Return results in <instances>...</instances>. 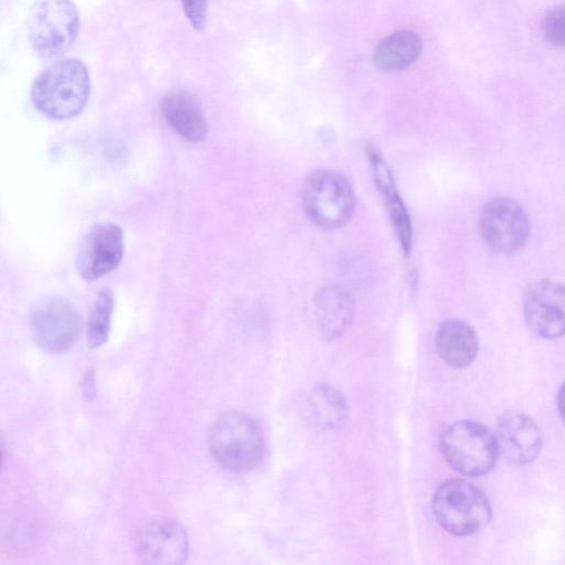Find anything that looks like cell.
I'll return each instance as SVG.
<instances>
[{
    "label": "cell",
    "instance_id": "cell-1",
    "mask_svg": "<svg viewBox=\"0 0 565 565\" xmlns=\"http://www.w3.org/2000/svg\"><path fill=\"white\" fill-rule=\"evenodd\" d=\"M91 95L88 67L77 59H63L47 67L32 88V101L45 116L64 121L86 109Z\"/></svg>",
    "mask_w": 565,
    "mask_h": 565
},
{
    "label": "cell",
    "instance_id": "cell-2",
    "mask_svg": "<svg viewBox=\"0 0 565 565\" xmlns=\"http://www.w3.org/2000/svg\"><path fill=\"white\" fill-rule=\"evenodd\" d=\"M209 449L228 470L247 472L259 466L265 440L258 423L248 415L229 412L220 416L208 433Z\"/></svg>",
    "mask_w": 565,
    "mask_h": 565
},
{
    "label": "cell",
    "instance_id": "cell-3",
    "mask_svg": "<svg viewBox=\"0 0 565 565\" xmlns=\"http://www.w3.org/2000/svg\"><path fill=\"white\" fill-rule=\"evenodd\" d=\"M432 509L439 525L457 537L476 533L492 519L488 498L462 479L442 483L434 494Z\"/></svg>",
    "mask_w": 565,
    "mask_h": 565
},
{
    "label": "cell",
    "instance_id": "cell-4",
    "mask_svg": "<svg viewBox=\"0 0 565 565\" xmlns=\"http://www.w3.org/2000/svg\"><path fill=\"white\" fill-rule=\"evenodd\" d=\"M303 207L312 224L322 230H339L353 218L356 196L349 181L332 171H317L305 182Z\"/></svg>",
    "mask_w": 565,
    "mask_h": 565
},
{
    "label": "cell",
    "instance_id": "cell-5",
    "mask_svg": "<svg viewBox=\"0 0 565 565\" xmlns=\"http://www.w3.org/2000/svg\"><path fill=\"white\" fill-rule=\"evenodd\" d=\"M441 450L446 462L468 477L492 471L501 453L496 437L488 428L472 421L447 427L441 435Z\"/></svg>",
    "mask_w": 565,
    "mask_h": 565
},
{
    "label": "cell",
    "instance_id": "cell-6",
    "mask_svg": "<svg viewBox=\"0 0 565 565\" xmlns=\"http://www.w3.org/2000/svg\"><path fill=\"white\" fill-rule=\"evenodd\" d=\"M78 29V13L72 0H39L29 15L30 44L45 59L65 53L75 42Z\"/></svg>",
    "mask_w": 565,
    "mask_h": 565
},
{
    "label": "cell",
    "instance_id": "cell-7",
    "mask_svg": "<svg viewBox=\"0 0 565 565\" xmlns=\"http://www.w3.org/2000/svg\"><path fill=\"white\" fill-rule=\"evenodd\" d=\"M479 228L483 241L492 251L511 256L527 245L531 222L517 201L508 197H496L483 207Z\"/></svg>",
    "mask_w": 565,
    "mask_h": 565
},
{
    "label": "cell",
    "instance_id": "cell-8",
    "mask_svg": "<svg viewBox=\"0 0 565 565\" xmlns=\"http://www.w3.org/2000/svg\"><path fill=\"white\" fill-rule=\"evenodd\" d=\"M30 331L35 343L51 353H64L83 331V317L76 307L63 298L40 302L30 315Z\"/></svg>",
    "mask_w": 565,
    "mask_h": 565
},
{
    "label": "cell",
    "instance_id": "cell-9",
    "mask_svg": "<svg viewBox=\"0 0 565 565\" xmlns=\"http://www.w3.org/2000/svg\"><path fill=\"white\" fill-rule=\"evenodd\" d=\"M124 257V233L120 225L103 222L85 235L76 253L77 273L87 282H95L119 268Z\"/></svg>",
    "mask_w": 565,
    "mask_h": 565
},
{
    "label": "cell",
    "instance_id": "cell-10",
    "mask_svg": "<svg viewBox=\"0 0 565 565\" xmlns=\"http://www.w3.org/2000/svg\"><path fill=\"white\" fill-rule=\"evenodd\" d=\"M135 544L143 561L150 564H181L189 553L187 532L168 517H156L142 526Z\"/></svg>",
    "mask_w": 565,
    "mask_h": 565
},
{
    "label": "cell",
    "instance_id": "cell-11",
    "mask_svg": "<svg viewBox=\"0 0 565 565\" xmlns=\"http://www.w3.org/2000/svg\"><path fill=\"white\" fill-rule=\"evenodd\" d=\"M529 329L544 340L565 335V287L551 281L533 284L525 299Z\"/></svg>",
    "mask_w": 565,
    "mask_h": 565
},
{
    "label": "cell",
    "instance_id": "cell-12",
    "mask_svg": "<svg viewBox=\"0 0 565 565\" xmlns=\"http://www.w3.org/2000/svg\"><path fill=\"white\" fill-rule=\"evenodd\" d=\"M377 188L385 202L401 249L407 258L413 253L414 226L410 213L397 191L394 176L381 152L373 146L367 148Z\"/></svg>",
    "mask_w": 565,
    "mask_h": 565
},
{
    "label": "cell",
    "instance_id": "cell-13",
    "mask_svg": "<svg viewBox=\"0 0 565 565\" xmlns=\"http://www.w3.org/2000/svg\"><path fill=\"white\" fill-rule=\"evenodd\" d=\"M500 452L515 465H528L540 454L542 437L535 421L525 414L511 412L498 425Z\"/></svg>",
    "mask_w": 565,
    "mask_h": 565
},
{
    "label": "cell",
    "instance_id": "cell-14",
    "mask_svg": "<svg viewBox=\"0 0 565 565\" xmlns=\"http://www.w3.org/2000/svg\"><path fill=\"white\" fill-rule=\"evenodd\" d=\"M355 300L342 285L321 287L314 296V319L322 339L334 341L342 337L352 324Z\"/></svg>",
    "mask_w": 565,
    "mask_h": 565
},
{
    "label": "cell",
    "instance_id": "cell-15",
    "mask_svg": "<svg viewBox=\"0 0 565 565\" xmlns=\"http://www.w3.org/2000/svg\"><path fill=\"white\" fill-rule=\"evenodd\" d=\"M161 113L172 130L191 143L204 142L209 124L197 99L186 91H172L161 102Z\"/></svg>",
    "mask_w": 565,
    "mask_h": 565
},
{
    "label": "cell",
    "instance_id": "cell-16",
    "mask_svg": "<svg viewBox=\"0 0 565 565\" xmlns=\"http://www.w3.org/2000/svg\"><path fill=\"white\" fill-rule=\"evenodd\" d=\"M478 339L467 322L444 321L437 334V349L442 360L457 369L470 366L478 355Z\"/></svg>",
    "mask_w": 565,
    "mask_h": 565
},
{
    "label": "cell",
    "instance_id": "cell-17",
    "mask_svg": "<svg viewBox=\"0 0 565 565\" xmlns=\"http://www.w3.org/2000/svg\"><path fill=\"white\" fill-rule=\"evenodd\" d=\"M422 52V40L414 32H396L377 47L373 62L383 71H398L414 64Z\"/></svg>",
    "mask_w": 565,
    "mask_h": 565
},
{
    "label": "cell",
    "instance_id": "cell-18",
    "mask_svg": "<svg viewBox=\"0 0 565 565\" xmlns=\"http://www.w3.org/2000/svg\"><path fill=\"white\" fill-rule=\"evenodd\" d=\"M308 408L315 426L321 430L339 429L348 417L346 398L328 384L315 386L308 396Z\"/></svg>",
    "mask_w": 565,
    "mask_h": 565
},
{
    "label": "cell",
    "instance_id": "cell-19",
    "mask_svg": "<svg viewBox=\"0 0 565 565\" xmlns=\"http://www.w3.org/2000/svg\"><path fill=\"white\" fill-rule=\"evenodd\" d=\"M113 310L114 295L106 288L98 295L89 315L87 342L90 348H100L108 343Z\"/></svg>",
    "mask_w": 565,
    "mask_h": 565
},
{
    "label": "cell",
    "instance_id": "cell-20",
    "mask_svg": "<svg viewBox=\"0 0 565 565\" xmlns=\"http://www.w3.org/2000/svg\"><path fill=\"white\" fill-rule=\"evenodd\" d=\"M543 35L555 47H565V7L550 11L542 23Z\"/></svg>",
    "mask_w": 565,
    "mask_h": 565
},
{
    "label": "cell",
    "instance_id": "cell-21",
    "mask_svg": "<svg viewBox=\"0 0 565 565\" xmlns=\"http://www.w3.org/2000/svg\"><path fill=\"white\" fill-rule=\"evenodd\" d=\"M182 5L192 27L197 32L204 30L208 22V0H182Z\"/></svg>",
    "mask_w": 565,
    "mask_h": 565
},
{
    "label": "cell",
    "instance_id": "cell-22",
    "mask_svg": "<svg viewBox=\"0 0 565 565\" xmlns=\"http://www.w3.org/2000/svg\"><path fill=\"white\" fill-rule=\"evenodd\" d=\"M84 391L87 398H95L97 389L94 371H88L84 382Z\"/></svg>",
    "mask_w": 565,
    "mask_h": 565
},
{
    "label": "cell",
    "instance_id": "cell-23",
    "mask_svg": "<svg viewBox=\"0 0 565 565\" xmlns=\"http://www.w3.org/2000/svg\"><path fill=\"white\" fill-rule=\"evenodd\" d=\"M557 408L561 418L565 422V383L562 385L557 396Z\"/></svg>",
    "mask_w": 565,
    "mask_h": 565
}]
</instances>
